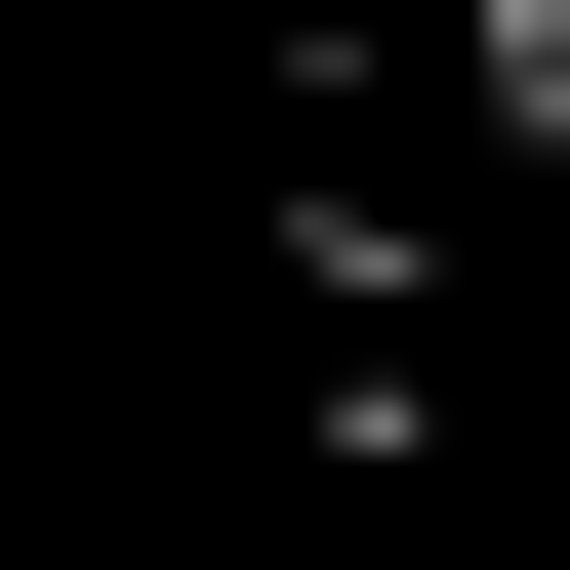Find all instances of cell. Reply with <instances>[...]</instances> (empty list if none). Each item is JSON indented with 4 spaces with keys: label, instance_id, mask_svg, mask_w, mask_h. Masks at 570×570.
I'll use <instances>...</instances> for the list:
<instances>
[{
    "label": "cell",
    "instance_id": "6da1fadb",
    "mask_svg": "<svg viewBox=\"0 0 570 570\" xmlns=\"http://www.w3.org/2000/svg\"><path fill=\"white\" fill-rule=\"evenodd\" d=\"M0 570H285V530H0Z\"/></svg>",
    "mask_w": 570,
    "mask_h": 570
}]
</instances>
